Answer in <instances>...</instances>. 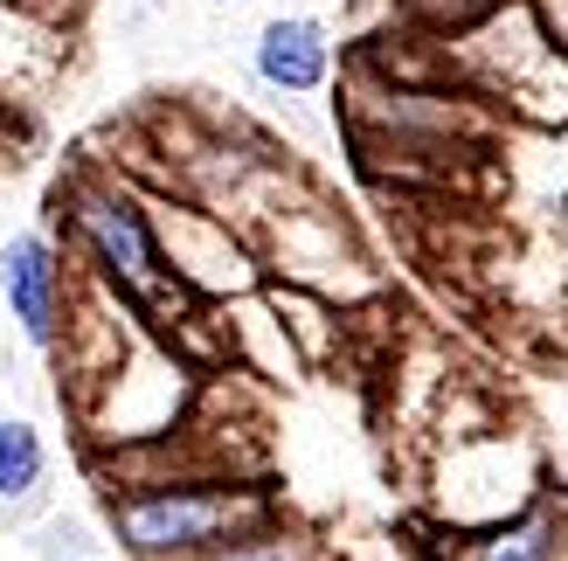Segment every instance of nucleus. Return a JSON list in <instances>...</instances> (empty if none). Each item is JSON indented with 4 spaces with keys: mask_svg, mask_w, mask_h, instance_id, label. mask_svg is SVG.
<instances>
[{
    "mask_svg": "<svg viewBox=\"0 0 568 561\" xmlns=\"http://www.w3.org/2000/svg\"><path fill=\"white\" fill-rule=\"evenodd\" d=\"M264 520H277L271 492L230 479H153L104 492V527L132 561H202Z\"/></svg>",
    "mask_w": 568,
    "mask_h": 561,
    "instance_id": "obj_1",
    "label": "nucleus"
},
{
    "mask_svg": "<svg viewBox=\"0 0 568 561\" xmlns=\"http://www.w3.org/2000/svg\"><path fill=\"white\" fill-rule=\"evenodd\" d=\"M55 215L70 222V243L91 257V271L104 285L119 292L139 319H160L166 285L181 292V277H174V264H166V249H160V230H153L146 202L125 194V187H70V194H55Z\"/></svg>",
    "mask_w": 568,
    "mask_h": 561,
    "instance_id": "obj_2",
    "label": "nucleus"
},
{
    "mask_svg": "<svg viewBox=\"0 0 568 561\" xmlns=\"http://www.w3.org/2000/svg\"><path fill=\"white\" fill-rule=\"evenodd\" d=\"M0 298H8V319L21 326V340L36 354H63V305H70V271L63 249L42 230H21L0 243Z\"/></svg>",
    "mask_w": 568,
    "mask_h": 561,
    "instance_id": "obj_3",
    "label": "nucleus"
},
{
    "mask_svg": "<svg viewBox=\"0 0 568 561\" xmlns=\"http://www.w3.org/2000/svg\"><path fill=\"white\" fill-rule=\"evenodd\" d=\"M250 70H257L271 91H284V98L326 91V76H333V35H326V21H312V14L264 21L257 49H250Z\"/></svg>",
    "mask_w": 568,
    "mask_h": 561,
    "instance_id": "obj_4",
    "label": "nucleus"
},
{
    "mask_svg": "<svg viewBox=\"0 0 568 561\" xmlns=\"http://www.w3.org/2000/svg\"><path fill=\"white\" fill-rule=\"evenodd\" d=\"M450 561H568V507L561 499H534L514 520L458 534Z\"/></svg>",
    "mask_w": 568,
    "mask_h": 561,
    "instance_id": "obj_5",
    "label": "nucleus"
},
{
    "mask_svg": "<svg viewBox=\"0 0 568 561\" xmlns=\"http://www.w3.org/2000/svg\"><path fill=\"white\" fill-rule=\"evenodd\" d=\"M49 486V443L36 424H21V416H0V513H21L28 499H42Z\"/></svg>",
    "mask_w": 568,
    "mask_h": 561,
    "instance_id": "obj_6",
    "label": "nucleus"
},
{
    "mask_svg": "<svg viewBox=\"0 0 568 561\" xmlns=\"http://www.w3.org/2000/svg\"><path fill=\"white\" fill-rule=\"evenodd\" d=\"M202 561H320V541L305 534V527H284V520H264L250 527V534H236L230 548H215Z\"/></svg>",
    "mask_w": 568,
    "mask_h": 561,
    "instance_id": "obj_7",
    "label": "nucleus"
},
{
    "mask_svg": "<svg viewBox=\"0 0 568 561\" xmlns=\"http://www.w3.org/2000/svg\"><path fill=\"white\" fill-rule=\"evenodd\" d=\"M28 554L42 561H70V554H98V534L83 513H49L42 527H28Z\"/></svg>",
    "mask_w": 568,
    "mask_h": 561,
    "instance_id": "obj_8",
    "label": "nucleus"
},
{
    "mask_svg": "<svg viewBox=\"0 0 568 561\" xmlns=\"http://www.w3.org/2000/svg\"><path fill=\"white\" fill-rule=\"evenodd\" d=\"M555 499L568 507V458H561V471H555Z\"/></svg>",
    "mask_w": 568,
    "mask_h": 561,
    "instance_id": "obj_9",
    "label": "nucleus"
},
{
    "mask_svg": "<svg viewBox=\"0 0 568 561\" xmlns=\"http://www.w3.org/2000/svg\"><path fill=\"white\" fill-rule=\"evenodd\" d=\"M70 561H104V554H70Z\"/></svg>",
    "mask_w": 568,
    "mask_h": 561,
    "instance_id": "obj_10",
    "label": "nucleus"
}]
</instances>
